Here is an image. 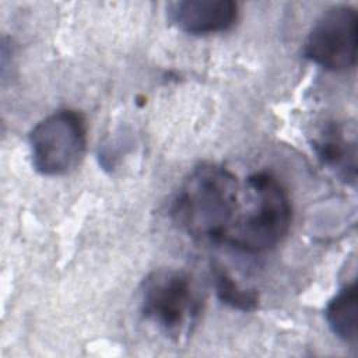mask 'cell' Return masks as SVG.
Listing matches in <instances>:
<instances>
[{"label":"cell","mask_w":358,"mask_h":358,"mask_svg":"<svg viewBox=\"0 0 358 358\" xmlns=\"http://www.w3.org/2000/svg\"><path fill=\"white\" fill-rule=\"evenodd\" d=\"M252 206L236 217L224 243L249 255L275 248L288 234L292 207L288 192L270 172H255L248 178Z\"/></svg>","instance_id":"2"},{"label":"cell","mask_w":358,"mask_h":358,"mask_svg":"<svg viewBox=\"0 0 358 358\" xmlns=\"http://www.w3.org/2000/svg\"><path fill=\"white\" fill-rule=\"evenodd\" d=\"M313 150L323 165L355 180V144L350 143L337 124H327L313 140Z\"/></svg>","instance_id":"7"},{"label":"cell","mask_w":358,"mask_h":358,"mask_svg":"<svg viewBox=\"0 0 358 358\" xmlns=\"http://www.w3.org/2000/svg\"><path fill=\"white\" fill-rule=\"evenodd\" d=\"M172 25L190 35H210L231 29L239 17L232 0H182L166 7Z\"/></svg>","instance_id":"6"},{"label":"cell","mask_w":358,"mask_h":358,"mask_svg":"<svg viewBox=\"0 0 358 358\" xmlns=\"http://www.w3.org/2000/svg\"><path fill=\"white\" fill-rule=\"evenodd\" d=\"M140 309L147 320L179 340L196 324L201 301L186 273L162 268L143 281Z\"/></svg>","instance_id":"3"},{"label":"cell","mask_w":358,"mask_h":358,"mask_svg":"<svg viewBox=\"0 0 358 358\" xmlns=\"http://www.w3.org/2000/svg\"><path fill=\"white\" fill-rule=\"evenodd\" d=\"M357 284L345 285L326 306L324 316L333 334L350 345L357 344Z\"/></svg>","instance_id":"8"},{"label":"cell","mask_w":358,"mask_h":358,"mask_svg":"<svg viewBox=\"0 0 358 358\" xmlns=\"http://www.w3.org/2000/svg\"><path fill=\"white\" fill-rule=\"evenodd\" d=\"M29 148L32 165L41 175L70 173L81 164L85 154V119L71 109L52 113L31 130Z\"/></svg>","instance_id":"4"},{"label":"cell","mask_w":358,"mask_h":358,"mask_svg":"<svg viewBox=\"0 0 358 358\" xmlns=\"http://www.w3.org/2000/svg\"><path fill=\"white\" fill-rule=\"evenodd\" d=\"M358 17L351 6L326 10L312 27L303 56L329 71H347L357 63Z\"/></svg>","instance_id":"5"},{"label":"cell","mask_w":358,"mask_h":358,"mask_svg":"<svg viewBox=\"0 0 358 358\" xmlns=\"http://www.w3.org/2000/svg\"><path fill=\"white\" fill-rule=\"evenodd\" d=\"M239 183L224 166L203 164L180 186L171 208L173 222L193 241L224 243L236 220Z\"/></svg>","instance_id":"1"},{"label":"cell","mask_w":358,"mask_h":358,"mask_svg":"<svg viewBox=\"0 0 358 358\" xmlns=\"http://www.w3.org/2000/svg\"><path fill=\"white\" fill-rule=\"evenodd\" d=\"M211 277L218 299L242 312H253L259 306V295L253 289L241 287L231 273L218 262L211 263Z\"/></svg>","instance_id":"9"}]
</instances>
